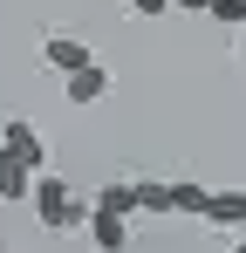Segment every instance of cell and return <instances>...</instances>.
<instances>
[{
  "mask_svg": "<svg viewBox=\"0 0 246 253\" xmlns=\"http://www.w3.org/2000/svg\"><path fill=\"white\" fill-rule=\"evenodd\" d=\"M28 206H35V219L48 226V233H69V226H89V199H82L69 178H55V171H41L35 192H28Z\"/></svg>",
  "mask_w": 246,
  "mask_h": 253,
  "instance_id": "6da1fadb",
  "label": "cell"
},
{
  "mask_svg": "<svg viewBox=\"0 0 246 253\" xmlns=\"http://www.w3.org/2000/svg\"><path fill=\"white\" fill-rule=\"evenodd\" d=\"M89 212H117V219H130V212H137V185H130V178H110V185L89 199Z\"/></svg>",
  "mask_w": 246,
  "mask_h": 253,
  "instance_id": "52a82bcc",
  "label": "cell"
},
{
  "mask_svg": "<svg viewBox=\"0 0 246 253\" xmlns=\"http://www.w3.org/2000/svg\"><path fill=\"white\" fill-rule=\"evenodd\" d=\"M212 21H226V28H246V0H212Z\"/></svg>",
  "mask_w": 246,
  "mask_h": 253,
  "instance_id": "8fae6325",
  "label": "cell"
},
{
  "mask_svg": "<svg viewBox=\"0 0 246 253\" xmlns=\"http://www.w3.org/2000/svg\"><path fill=\"white\" fill-rule=\"evenodd\" d=\"M171 7H185V14H212V0H171Z\"/></svg>",
  "mask_w": 246,
  "mask_h": 253,
  "instance_id": "4fadbf2b",
  "label": "cell"
},
{
  "mask_svg": "<svg viewBox=\"0 0 246 253\" xmlns=\"http://www.w3.org/2000/svg\"><path fill=\"white\" fill-rule=\"evenodd\" d=\"M137 212H171V185L144 178V185H137Z\"/></svg>",
  "mask_w": 246,
  "mask_h": 253,
  "instance_id": "30bf717a",
  "label": "cell"
},
{
  "mask_svg": "<svg viewBox=\"0 0 246 253\" xmlns=\"http://www.w3.org/2000/svg\"><path fill=\"white\" fill-rule=\"evenodd\" d=\"M205 226H219V233H246V192H212Z\"/></svg>",
  "mask_w": 246,
  "mask_h": 253,
  "instance_id": "8992f818",
  "label": "cell"
},
{
  "mask_svg": "<svg viewBox=\"0 0 246 253\" xmlns=\"http://www.w3.org/2000/svg\"><path fill=\"white\" fill-rule=\"evenodd\" d=\"M0 158L41 178V165H48V144H41V130H35V124H21V117H14V124L0 130Z\"/></svg>",
  "mask_w": 246,
  "mask_h": 253,
  "instance_id": "7a4b0ae2",
  "label": "cell"
},
{
  "mask_svg": "<svg viewBox=\"0 0 246 253\" xmlns=\"http://www.w3.org/2000/svg\"><path fill=\"white\" fill-rule=\"evenodd\" d=\"M205 206H212V192H205V185H192V178H178V185H171V212L205 219Z\"/></svg>",
  "mask_w": 246,
  "mask_h": 253,
  "instance_id": "ba28073f",
  "label": "cell"
},
{
  "mask_svg": "<svg viewBox=\"0 0 246 253\" xmlns=\"http://www.w3.org/2000/svg\"><path fill=\"white\" fill-rule=\"evenodd\" d=\"M0 253H7V247H0Z\"/></svg>",
  "mask_w": 246,
  "mask_h": 253,
  "instance_id": "9a60e30c",
  "label": "cell"
},
{
  "mask_svg": "<svg viewBox=\"0 0 246 253\" xmlns=\"http://www.w3.org/2000/svg\"><path fill=\"white\" fill-rule=\"evenodd\" d=\"M28 192H35V171H21V165H7V158H0V206L28 199Z\"/></svg>",
  "mask_w": 246,
  "mask_h": 253,
  "instance_id": "9c48e42d",
  "label": "cell"
},
{
  "mask_svg": "<svg viewBox=\"0 0 246 253\" xmlns=\"http://www.w3.org/2000/svg\"><path fill=\"white\" fill-rule=\"evenodd\" d=\"M89 240H96V253H130V219H117V212H89Z\"/></svg>",
  "mask_w": 246,
  "mask_h": 253,
  "instance_id": "5b68a950",
  "label": "cell"
},
{
  "mask_svg": "<svg viewBox=\"0 0 246 253\" xmlns=\"http://www.w3.org/2000/svg\"><path fill=\"white\" fill-rule=\"evenodd\" d=\"M130 14H144V21H158V14H171V0H130Z\"/></svg>",
  "mask_w": 246,
  "mask_h": 253,
  "instance_id": "7c38bea8",
  "label": "cell"
},
{
  "mask_svg": "<svg viewBox=\"0 0 246 253\" xmlns=\"http://www.w3.org/2000/svg\"><path fill=\"white\" fill-rule=\"evenodd\" d=\"M62 83H69V103L89 110V103H103V96H110V69H103V62H89V69H76V76H62Z\"/></svg>",
  "mask_w": 246,
  "mask_h": 253,
  "instance_id": "277c9868",
  "label": "cell"
},
{
  "mask_svg": "<svg viewBox=\"0 0 246 253\" xmlns=\"http://www.w3.org/2000/svg\"><path fill=\"white\" fill-rule=\"evenodd\" d=\"M233 253H246V240H240V247H233Z\"/></svg>",
  "mask_w": 246,
  "mask_h": 253,
  "instance_id": "5bb4252c",
  "label": "cell"
},
{
  "mask_svg": "<svg viewBox=\"0 0 246 253\" xmlns=\"http://www.w3.org/2000/svg\"><path fill=\"white\" fill-rule=\"evenodd\" d=\"M41 62H48L55 76H76V69L96 62V48L82 42V35H48V42H41Z\"/></svg>",
  "mask_w": 246,
  "mask_h": 253,
  "instance_id": "3957f363",
  "label": "cell"
}]
</instances>
